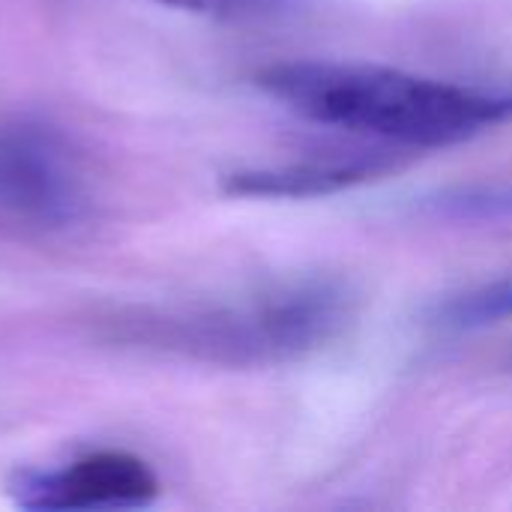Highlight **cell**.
Masks as SVG:
<instances>
[{
	"instance_id": "1",
	"label": "cell",
	"mask_w": 512,
	"mask_h": 512,
	"mask_svg": "<svg viewBox=\"0 0 512 512\" xmlns=\"http://www.w3.org/2000/svg\"><path fill=\"white\" fill-rule=\"evenodd\" d=\"M258 90L294 114L402 147H453L512 120L510 87H474L378 63L282 60Z\"/></svg>"
},
{
	"instance_id": "2",
	"label": "cell",
	"mask_w": 512,
	"mask_h": 512,
	"mask_svg": "<svg viewBox=\"0 0 512 512\" xmlns=\"http://www.w3.org/2000/svg\"><path fill=\"white\" fill-rule=\"evenodd\" d=\"M354 294L333 279L273 288L246 303L198 306L129 321L132 339L216 363L276 366L303 360L336 342L354 321Z\"/></svg>"
},
{
	"instance_id": "3",
	"label": "cell",
	"mask_w": 512,
	"mask_h": 512,
	"mask_svg": "<svg viewBox=\"0 0 512 512\" xmlns=\"http://www.w3.org/2000/svg\"><path fill=\"white\" fill-rule=\"evenodd\" d=\"M87 180L66 138L33 120L0 123V216L33 228H69L87 210Z\"/></svg>"
},
{
	"instance_id": "4",
	"label": "cell",
	"mask_w": 512,
	"mask_h": 512,
	"mask_svg": "<svg viewBox=\"0 0 512 512\" xmlns=\"http://www.w3.org/2000/svg\"><path fill=\"white\" fill-rule=\"evenodd\" d=\"M15 507L33 512L138 510L159 498L150 465L123 450H102L63 468H24L6 483Z\"/></svg>"
},
{
	"instance_id": "5",
	"label": "cell",
	"mask_w": 512,
	"mask_h": 512,
	"mask_svg": "<svg viewBox=\"0 0 512 512\" xmlns=\"http://www.w3.org/2000/svg\"><path fill=\"white\" fill-rule=\"evenodd\" d=\"M396 168L387 156H324V159H303L285 162L273 168H243L231 171L222 180V192L231 198H318L336 195L369 180H378Z\"/></svg>"
},
{
	"instance_id": "6",
	"label": "cell",
	"mask_w": 512,
	"mask_h": 512,
	"mask_svg": "<svg viewBox=\"0 0 512 512\" xmlns=\"http://www.w3.org/2000/svg\"><path fill=\"white\" fill-rule=\"evenodd\" d=\"M512 315V276L510 279H498L492 285H483L477 291H468L462 297L447 300L438 315L435 324L444 330H477V327H489L498 324Z\"/></svg>"
},
{
	"instance_id": "7",
	"label": "cell",
	"mask_w": 512,
	"mask_h": 512,
	"mask_svg": "<svg viewBox=\"0 0 512 512\" xmlns=\"http://www.w3.org/2000/svg\"><path fill=\"white\" fill-rule=\"evenodd\" d=\"M183 12L210 15L222 21H276L294 15L303 0H156Z\"/></svg>"
}]
</instances>
